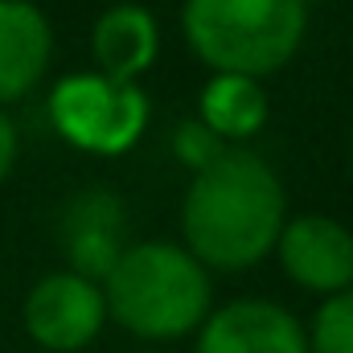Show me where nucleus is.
<instances>
[{
  "label": "nucleus",
  "mask_w": 353,
  "mask_h": 353,
  "mask_svg": "<svg viewBox=\"0 0 353 353\" xmlns=\"http://www.w3.org/2000/svg\"><path fill=\"white\" fill-rule=\"evenodd\" d=\"M283 185L251 148H226L210 169L193 173L181 201L185 251L214 271H243L275 251L283 230Z\"/></svg>",
  "instance_id": "obj_1"
},
{
  "label": "nucleus",
  "mask_w": 353,
  "mask_h": 353,
  "mask_svg": "<svg viewBox=\"0 0 353 353\" xmlns=\"http://www.w3.org/2000/svg\"><path fill=\"white\" fill-rule=\"evenodd\" d=\"M210 271L185 247L152 239L132 243L103 279V304L115 325L144 341H173L210 316Z\"/></svg>",
  "instance_id": "obj_2"
},
{
  "label": "nucleus",
  "mask_w": 353,
  "mask_h": 353,
  "mask_svg": "<svg viewBox=\"0 0 353 353\" xmlns=\"http://www.w3.org/2000/svg\"><path fill=\"white\" fill-rule=\"evenodd\" d=\"M181 29L210 70L259 79L300 50L308 8L300 0H185Z\"/></svg>",
  "instance_id": "obj_3"
},
{
  "label": "nucleus",
  "mask_w": 353,
  "mask_h": 353,
  "mask_svg": "<svg viewBox=\"0 0 353 353\" xmlns=\"http://www.w3.org/2000/svg\"><path fill=\"white\" fill-rule=\"evenodd\" d=\"M54 132L94 157H123L148 128V94L136 83L90 74H66L46 99Z\"/></svg>",
  "instance_id": "obj_4"
},
{
  "label": "nucleus",
  "mask_w": 353,
  "mask_h": 353,
  "mask_svg": "<svg viewBox=\"0 0 353 353\" xmlns=\"http://www.w3.org/2000/svg\"><path fill=\"white\" fill-rule=\"evenodd\" d=\"M107 321L103 288L74 271H54L25 296V333L50 353H79Z\"/></svg>",
  "instance_id": "obj_5"
},
{
  "label": "nucleus",
  "mask_w": 353,
  "mask_h": 353,
  "mask_svg": "<svg viewBox=\"0 0 353 353\" xmlns=\"http://www.w3.org/2000/svg\"><path fill=\"white\" fill-rule=\"evenodd\" d=\"M275 251L292 283L308 292L337 296L353 288V234L325 214H300L283 222Z\"/></svg>",
  "instance_id": "obj_6"
},
{
  "label": "nucleus",
  "mask_w": 353,
  "mask_h": 353,
  "mask_svg": "<svg viewBox=\"0 0 353 353\" xmlns=\"http://www.w3.org/2000/svg\"><path fill=\"white\" fill-rule=\"evenodd\" d=\"M197 353H308V333L271 300H234L201 321Z\"/></svg>",
  "instance_id": "obj_7"
},
{
  "label": "nucleus",
  "mask_w": 353,
  "mask_h": 353,
  "mask_svg": "<svg viewBox=\"0 0 353 353\" xmlns=\"http://www.w3.org/2000/svg\"><path fill=\"white\" fill-rule=\"evenodd\" d=\"M128 243V218L115 193L87 189L70 201L62 218V251L70 259V271L83 279H107V271L123 255Z\"/></svg>",
  "instance_id": "obj_8"
},
{
  "label": "nucleus",
  "mask_w": 353,
  "mask_h": 353,
  "mask_svg": "<svg viewBox=\"0 0 353 353\" xmlns=\"http://www.w3.org/2000/svg\"><path fill=\"white\" fill-rule=\"evenodd\" d=\"M54 29L33 0H0V103H12L46 79Z\"/></svg>",
  "instance_id": "obj_9"
},
{
  "label": "nucleus",
  "mask_w": 353,
  "mask_h": 353,
  "mask_svg": "<svg viewBox=\"0 0 353 353\" xmlns=\"http://www.w3.org/2000/svg\"><path fill=\"white\" fill-rule=\"evenodd\" d=\"M90 54H94L103 79L136 83V79L157 62V54H161V25H157L152 12H144L140 4L107 8V12L94 21Z\"/></svg>",
  "instance_id": "obj_10"
},
{
  "label": "nucleus",
  "mask_w": 353,
  "mask_h": 353,
  "mask_svg": "<svg viewBox=\"0 0 353 353\" xmlns=\"http://www.w3.org/2000/svg\"><path fill=\"white\" fill-rule=\"evenodd\" d=\"M197 119L226 144V140H251L267 123V90L259 79L243 74H214L201 99H197Z\"/></svg>",
  "instance_id": "obj_11"
},
{
  "label": "nucleus",
  "mask_w": 353,
  "mask_h": 353,
  "mask_svg": "<svg viewBox=\"0 0 353 353\" xmlns=\"http://www.w3.org/2000/svg\"><path fill=\"white\" fill-rule=\"evenodd\" d=\"M308 353H353V288L329 296L316 308Z\"/></svg>",
  "instance_id": "obj_12"
},
{
  "label": "nucleus",
  "mask_w": 353,
  "mask_h": 353,
  "mask_svg": "<svg viewBox=\"0 0 353 353\" xmlns=\"http://www.w3.org/2000/svg\"><path fill=\"white\" fill-rule=\"evenodd\" d=\"M222 152H226V144H222L201 119H185V123L173 132V157L185 165V169H193V173L210 169Z\"/></svg>",
  "instance_id": "obj_13"
},
{
  "label": "nucleus",
  "mask_w": 353,
  "mask_h": 353,
  "mask_svg": "<svg viewBox=\"0 0 353 353\" xmlns=\"http://www.w3.org/2000/svg\"><path fill=\"white\" fill-rule=\"evenodd\" d=\"M12 165H17V128H12V119L0 111V181L12 173Z\"/></svg>",
  "instance_id": "obj_14"
},
{
  "label": "nucleus",
  "mask_w": 353,
  "mask_h": 353,
  "mask_svg": "<svg viewBox=\"0 0 353 353\" xmlns=\"http://www.w3.org/2000/svg\"><path fill=\"white\" fill-rule=\"evenodd\" d=\"M300 4H304V8H308V4H321V0H300Z\"/></svg>",
  "instance_id": "obj_15"
}]
</instances>
